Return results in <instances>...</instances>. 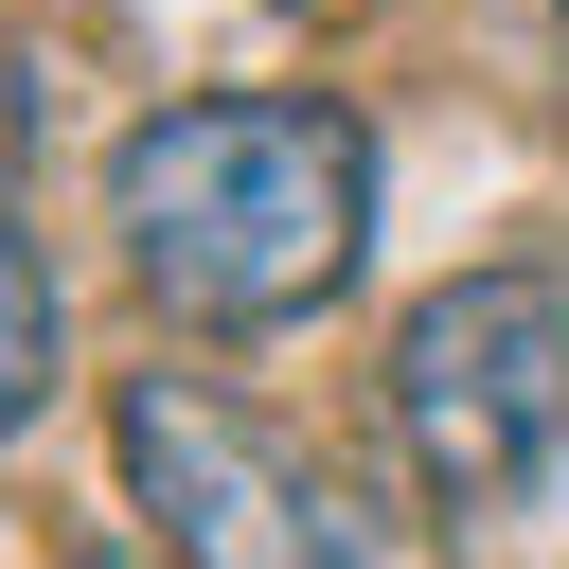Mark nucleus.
Instances as JSON below:
<instances>
[{"label": "nucleus", "mask_w": 569, "mask_h": 569, "mask_svg": "<svg viewBox=\"0 0 569 569\" xmlns=\"http://www.w3.org/2000/svg\"><path fill=\"white\" fill-rule=\"evenodd\" d=\"M36 391H53V267L0 231V445L36 427Z\"/></svg>", "instance_id": "4"}, {"label": "nucleus", "mask_w": 569, "mask_h": 569, "mask_svg": "<svg viewBox=\"0 0 569 569\" xmlns=\"http://www.w3.org/2000/svg\"><path fill=\"white\" fill-rule=\"evenodd\" d=\"M391 445L445 516H498L569 462V284L551 267H462L391 320Z\"/></svg>", "instance_id": "2"}, {"label": "nucleus", "mask_w": 569, "mask_h": 569, "mask_svg": "<svg viewBox=\"0 0 569 569\" xmlns=\"http://www.w3.org/2000/svg\"><path fill=\"white\" fill-rule=\"evenodd\" d=\"M124 498H142V533H160V569H409L391 551V516H356L320 462H284L231 391H196V373H124Z\"/></svg>", "instance_id": "3"}, {"label": "nucleus", "mask_w": 569, "mask_h": 569, "mask_svg": "<svg viewBox=\"0 0 569 569\" xmlns=\"http://www.w3.org/2000/svg\"><path fill=\"white\" fill-rule=\"evenodd\" d=\"M107 231L160 320L267 338V320L338 302L373 249V124L338 89H196L107 142Z\"/></svg>", "instance_id": "1"}, {"label": "nucleus", "mask_w": 569, "mask_h": 569, "mask_svg": "<svg viewBox=\"0 0 569 569\" xmlns=\"http://www.w3.org/2000/svg\"><path fill=\"white\" fill-rule=\"evenodd\" d=\"M551 36H569V0H551Z\"/></svg>", "instance_id": "6"}, {"label": "nucleus", "mask_w": 569, "mask_h": 569, "mask_svg": "<svg viewBox=\"0 0 569 569\" xmlns=\"http://www.w3.org/2000/svg\"><path fill=\"white\" fill-rule=\"evenodd\" d=\"M71 569H160V551H71Z\"/></svg>", "instance_id": "5"}]
</instances>
